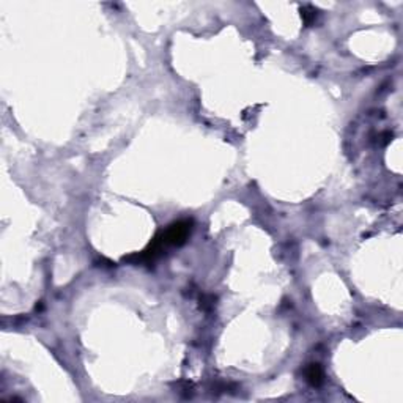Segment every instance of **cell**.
Here are the masks:
<instances>
[{
    "label": "cell",
    "instance_id": "cell-1",
    "mask_svg": "<svg viewBox=\"0 0 403 403\" xmlns=\"http://www.w3.org/2000/svg\"><path fill=\"white\" fill-rule=\"evenodd\" d=\"M191 228H193V220H178V222L169 225L166 230L159 231V236L163 239L164 246H181L188 239Z\"/></svg>",
    "mask_w": 403,
    "mask_h": 403
},
{
    "label": "cell",
    "instance_id": "cell-2",
    "mask_svg": "<svg viewBox=\"0 0 403 403\" xmlns=\"http://www.w3.org/2000/svg\"><path fill=\"white\" fill-rule=\"evenodd\" d=\"M306 377L312 386H320L323 383V370L320 364H310L306 370Z\"/></svg>",
    "mask_w": 403,
    "mask_h": 403
},
{
    "label": "cell",
    "instance_id": "cell-3",
    "mask_svg": "<svg viewBox=\"0 0 403 403\" xmlns=\"http://www.w3.org/2000/svg\"><path fill=\"white\" fill-rule=\"evenodd\" d=\"M301 14H302V19H304V22L307 25H310L312 22L315 21V17H317V9H314L312 6H304V8H301Z\"/></svg>",
    "mask_w": 403,
    "mask_h": 403
}]
</instances>
